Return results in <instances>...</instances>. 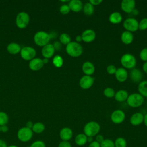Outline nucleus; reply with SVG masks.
Segmentation results:
<instances>
[{
  "instance_id": "9",
  "label": "nucleus",
  "mask_w": 147,
  "mask_h": 147,
  "mask_svg": "<svg viewBox=\"0 0 147 147\" xmlns=\"http://www.w3.org/2000/svg\"><path fill=\"white\" fill-rule=\"evenodd\" d=\"M123 26L126 31L132 33L138 29V22L134 18H128L123 21Z\"/></svg>"
},
{
  "instance_id": "52",
  "label": "nucleus",
  "mask_w": 147,
  "mask_h": 147,
  "mask_svg": "<svg viewBox=\"0 0 147 147\" xmlns=\"http://www.w3.org/2000/svg\"><path fill=\"white\" fill-rule=\"evenodd\" d=\"M138 13H139V11H138V10H137V9H134V10H133V11H132V14H133V15H138Z\"/></svg>"
},
{
  "instance_id": "5",
  "label": "nucleus",
  "mask_w": 147,
  "mask_h": 147,
  "mask_svg": "<svg viewBox=\"0 0 147 147\" xmlns=\"http://www.w3.org/2000/svg\"><path fill=\"white\" fill-rule=\"evenodd\" d=\"M121 64L125 69H133L136 65V59L130 53H125L121 58Z\"/></svg>"
},
{
  "instance_id": "30",
  "label": "nucleus",
  "mask_w": 147,
  "mask_h": 147,
  "mask_svg": "<svg viewBox=\"0 0 147 147\" xmlns=\"http://www.w3.org/2000/svg\"><path fill=\"white\" fill-rule=\"evenodd\" d=\"M52 63L55 67L57 68H60L63 64V59L61 56L57 55L53 57Z\"/></svg>"
},
{
  "instance_id": "13",
  "label": "nucleus",
  "mask_w": 147,
  "mask_h": 147,
  "mask_svg": "<svg viewBox=\"0 0 147 147\" xmlns=\"http://www.w3.org/2000/svg\"><path fill=\"white\" fill-rule=\"evenodd\" d=\"M81 37L83 41L84 42L89 43L92 42L95 40L96 37V34L94 30L88 29L84 30L82 32Z\"/></svg>"
},
{
  "instance_id": "51",
  "label": "nucleus",
  "mask_w": 147,
  "mask_h": 147,
  "mask_svg": "<svg viewBox=\"0 0 147 147\" xmlns=\"http://www.w3.org/2000/svg\"><path fill=\"white\" fill-rule=\"evenodd\" d=\"M146 127H147V114L144 115V122H143Z\"/></svg>"
},
{
  "instance_id": "42",
  "label": "nucleus",
  "mask_w": 147,
  "mask_h": 147,
  "mask_svg": "<svg viewBox=\"0 0 147 147\" xmlns=\"http://www.w3.org/2000/svg\"><path fill=\"white\" fill-rule=\"evenodd\" d=\"M104 137L102 134H98L96 136H95V140L96 142H99V144H100L103 140H104Z\"/></svg>"
},
{
  "instance_id": "15",
  "label": "nucleus",
  "mask_w": 147,
  "mask_h": 147,
  "mask_svg": "<svg viewBox=\"0 0 147 147\" xmlns=\"http://www.w3.org/2000/svg\"><path fill=\"white\" fill-rule=\"evenodd\" d=\"M55 52V48L52 44H48L42 47L41 53L44 58L49 59L52 57Z\"/></svg>"
},
{
  "instance_id": "24",
  "label": "nucleus",
  "mask_w": 147,
  "mask_h": 147,
  "mask_svg": "<svg viewBox=\"0 0 147 147\" xmlns=\"http://www.w3.org/2000/svg\"><path fill=\"white\" fill-rule=\"evenodd\" d=\"M109 21L113 24H118L121 23L122 20L121 14L118 11H114L110 14L109 17Z\"/></svg>"
},
{
  "instance_id": "56",
  "label": "nucleus",
  "mask_w": 147,
  "mask_h": 147,
  "mask_svg": "<svg viewBox=\"0 0 147 147\" xmlns=\"http://www.w3.org/2000/svg\"><path fill=\"white\" fill-rule=\"evenodd\" d=\"M0 132H1V126H0Z\"/></svg>"
},
{
  "instance_id": "50",
  "label": "nucleus",
  "mask_w": 147,
  "mask_h": 147,
  "mask_svg": "<svg viewBox=\"0 0 147 147\" xmlns=\"http://www.w3.org/2000/svg\"><path fill=\"white\" fill-rule=\"evenodd\" d=\"M75 41L76 42H80L81 41H82V37H81V35H78L76 36L75 37Z\"/></svg>"
},
{
  "instance_id": "3",
  "label": "nucleus",
  "mask_w": 147,
  "mask_h": 147,
  "mask_svg": "<svg viewBox=\"0 0 147 147\" xmlns=\"http://www.w3.org/2000/svg\"><path fill=\"white\" fill-rule=\"evenodd\" d=\"M51 35L44 31H38L35 33L33 39L35 44L40 47H44L49 44Z\"/></svg>"
},
{
  "instance_id": "7",
  "label": "nucleus",
  "mask_w": 147,
  "mask_h": 147,
  "mask_svg": "<svg viewBox=\"0 0 147 147\" xmlns=\"http://www.w3.org/2000/svg\"><path fill=\"white\" fill-rule=\"evenodd\" d=\"M30 20L29 14L24 11H21L18 13L16 18V24L18 28L24 29L26 28Z\"/></svg>"
},
{
  "instance_id": "12",
  "label": "nucleus",
  "mask_w": 147,
  "mask_h": 147,
  "mask_svg": "<svg viewBox=\"0 0 147 147\" xmlns=\"http://www.w3.org/2000/svg\"><path fill=\"white\" fill-rule=\"evenodd\" d=\"M136 2L134 0H123L121 3V8L126 13H131L135 9Z\"/></svg>"
},
{
  "instance_id": "54",
  "label": "nucleus",
  "mask_w": 147,
  "mask_h": 147,
  "mask_svg": "<svg viewBox=\"0 0 147 147\" xmlns=\"http://www.w3.org/2000/svg\"><path fill=\"white\" fill-rule=\"evenodd\" d=\"M42 61H43V63H44V64H47V63H48V61H49V60H48V59H46V58H44V59H42Z\"/></svg>"
},
{
  "instance_id": "35",
  "label": "nucleus",
  "mask_w": 147,
  "mask_h": 147,
  "mask_svg": "<svg viewBox=\"0 0 147 147\" xmlns=\"http://www.w3.org/2000/svg\"><path fill=\"white\" fill-rule=\"evenodd\" d=\"M100 147H115L114 142L111 139L106 138L100 144Z\"/></svg>"
},
{
  "instance_id": "19",
  "label": "nucleus",
  "mask_w": 147,
  "mask_h": 147,
  "mask_svg": "<svg viewBox=\"0 0 147 147\" xmlns=\"http://www.w3.org/2000/svg\"><path fill=\"white\" fill-rule=\"evenodd\" d=\"M144 122V115L141 113L137 112L133 114L130 118V122L133 126H138Z\"/></svg>"
},
{
  "instance_id": "39",
  "label": "nucleus",
  "mask_w": 147,
  "mask_h": 147,
  "mask_svg": "<svg viewBox=\"0 0 147 147\" xmlns=\"http://www.w3.org/2000/svg\"><path fill=\"white\" fill-rule=\"evenodd\" d=\"M29 147H46L45 142L41 140H37L34 141Z\"/></svg>"
},
{
  "instance_id": "36",
  "label": "nucleus",
  "mask_w": 147,
  "mask_h": 147,
  "mask_svg": "<svg viewBox=\"0 0 147 147\" xmlns=\"http://www.w3.org/2000/svg\"><path fill=\"white\" fill-rule=\"evenodd\" d=\"M138 29L140 30L147 29V18H144L138 22Z\"/></svg>"
},
{
  "instance_id": "26",
  "label": "nucleus",
  "mask_w": 147,
  "mask_h": 147,
  "mask_svg": "<svg viewBox=\"0 0 147 147\" xmlns=\"http://www.w3.org/2000/svg\"><path fill=\"white\" fill-rule=\"evenodd\" d=\"M87 142V136L84 133L77 134L75 138V143L79 146L84 145Z\"/></svg>"
},
{
  "instance_id": "44",
  "label": "nucleus",
  "mask_w": 147,
  "mask_h": 147,
  "mask_svg": "<svg viewBox=\"0 0 147 147\" xmlns=\"http://www.w3.org/2000/svg\"><path fill=\"white\" fill-rule=\"evenodd\" d=\"M88 147H100V145L99 142L94 140L92 142L89 144Z\"/></svg>"
},
{
  "instance_id": "8",
  "label": "nucleus",
  "mask_w": 147,
  "mask_h": 147,
  "mask_svg": "<svg viewBox=\"0 0 147 147\" xmlns=\"http://www.w3.org/2000/svg\"><path fill=\"white\" fill-rule=\"evenodd\" d=\"M20 55L21 57L26 61H30L34 58L36 55V50L31 47L25 46L21 48L20 51Z\"/></svg>"
},
{
  "instance_id": "25",
  "label": "nucleus",
  "mask_w": 147,
  "mask_h": 147,
  "mask_svg": "<svg viewBox=\"0 0 147 147\" xmlns=\"http://www.w3.org/2000/svg\"><path fill=\"white\" fill-rule=\"evenodd\" d=\"M20 45L16 42H11L7 46V51L9 53L12 55H16L21 51Z\"/></svg>"
},
{
  "instance_id": "49",
  "label": "nucleus",
  "mask_w": 147,
  "mask_h": 147,
  "mask_svg": "<svg viewBox=\"0 0 147 147\" xmlns=\"http://www.w3.org/2000/svg\"><path fill=\"white\" fill-rule=\"evenodd\" d=\"M142 69L144 72L147 75V61L145 62L142 65Z\"/></svg>"
},
{
  "instance_id": "23",
  "label": "nucleus",
  "mask_w": 147,
  "mask_h": 147,
  "mask_svg": "<svg viewBox=\"0 0 147 147\" xmlns=\"http://www.w3.org/2000/svg\"><path fill=\"white\" fill-rule=\"evenodd\" d=\"M128 96L129 94L127 91L125 90H120L115 92L114 98L118 102H123L127 100Z\"/></svg>"
},
{
  "instance_id": "33",
  "label": "nucleus",
  "mask_w": 147,
  "mask_h": 147,
  "mask_svg": "<svg viewBox=\"0 0 147 147\" xmlns=\"http://www.w3.org/2000/svg\"><path fill=\"white\" fill-rule=\"evenodd\" d=\"M9 121L8 115L3 112L0 111V126L6 125Z\"/></svg>"
},
{
  "instance_id": "47",
  "label": "nucleus",
  "mask_w": 147,
  "mask_h": 147,
  "mask_svg": "<svg viewBox=\"0 0 147 147\" xmlns=\"http://www.w3.org/2000/svg\"><path fill=\"white\" fill-rule=\"evenodd\" d=\"M33 124L34 123H33V122H32V121H28L26 123V126H25V127H28V128H29V129H32V127H33Z\"/></svg>"
},
{
  "instance_id": "2",
  "label": "nucleus",
  "mask_w": 147,
  "mask_h": 147,
  "mask_svg": "<svg viewBox=\"0 0 147 147\" xmlns=\"http://www.w3.org/2000/svg\"><path fill=\"white\" fill-rule=\"evenodd\" d=\"M100 129L99 124L95 121H90L87 122L84 126L83 133L87 137L96 136Z\"/></svg>"
},
{
  "instance_id": "45",
  "label": "nucleus",
  "mask_w": 147,
  "mask_h": 147,
  "mask_svg": "<svg viewBox=\"0 0 147 147\" xmlns=\"http://www.w3.org/2000/svg\"><path fill=\"white\" fill-rule=\"evenodd\" d=\"M54 48H55V49H57V50H59L60 49L61 47V43L60 42H55L53 44Z\"/></svg>"
},
{
  "instance_id": "34",
  "label": "nucleus",
  "mask_w": 147,
  "mask_h": 147,
  "mask_svg": "<svg viewBox=\"0 0 147 147\" xmlns=\"http://www.w3.org/2000/svg\"><path fill=\"white\" fill-rule=\"evenodd\" d=\"M115 92L114 90L111 87H106L103 90V94L104 95L108 98H111L114 97Z\"/></svg>"
},
{
  "instance_id": "28",
  "label": "nucleus",
  "mask_w": 147,
  "mask_h": 147,
  "mask_svg": "<svg viewBox=\"0 0 147 147\" xmlns=\"http://www.w3.org/2000/svg\"><path fill=\"white\" fill-rule=\"evenodd\" d=\"M44 130H45V125L42 123L40 122L34 123L32 128V131L37 134L42 133L44 131Z\"/></svg>"
},
{
  "instance_id": "4",
  "label": "nucleus",
  "mask_w": 147,
  "mask_h": 147,
  "mask_svg": "<svg viewBox=\"0 0 147 147\" xmlns=\"http://www.w3.org/2000/svg\"><path fill=\"white\" fill-rule=\"evenodd\" d=\"M144 101V98L139 93H133L129 95L126 100L127 105L133 108H136L141 106Z\"/></svg>"
},
{
  "instance_id": "41",
  "label": "nucleus",
  "mask_w": 147,
  "mask_h": 147,
  "mask_svg": "<svg viewBox=\"0 0 147 147\" xmlns=\"http://www.w3.org/2000/svg\"><path fill=\"white\" fill-rule=\"evenodd\" d=\"M57 147H72V145L69 141H61Z\"/></svg>"
},
{
  "instance_id": "46",
  "label": "nucleus",
  "mask_w": 147,
  "mask_h": 147,
  "mask_svg": "<svg viewBox=\"0 0 147 147\" xmlns=\"http://www.w3.org/2000/svg\"><path fill=\"white\" fill-rule=\"evenodd\" d=\"M8 130H9V127L6 125L1 126V131L3 133H6L7 132Z\"/></svg>"
},
{
  "instance_id": "27",
  "label": "nucleus",
  "mask_w": 147,
  "mask_h": 147,
  "mask_svg": "<svg viewBox=\"0 0 147 147\" xmlns=\"http://www.w3.org/2000/svg\"><path fill=\"white\" fill-rule=\"evenodd\" d=\"M138 91L143 97L147 98V80H143L138 83Z\"/></svg>"
},
{
  "instance_id": "37",
  "label": "nucleus",
  "mask_w": 147,
  "mask_h": 147,
  "mask_svg": "<svg viewBox=\"0 0 147 147\" xmlns=\"http://www.w3.org/2000/svg\"><path fill=\"white\" fill-rule=\"evenodd\" d=\"M59 10H60V12L61 13V14H64V15L68 14L69 13V11H71L68 5H67V4L62 5L60 7Z\"/></svg>"
},
{
  "instance_id": "29",
  "label": "nucleus",
  "mask_w": 147,
  "mask_h": 147,
  "mask_svg": "<svg viewBox=\"0 0 147 147\" xmlns=\"http://www.w3.org/2000/svg\"><path fill=\"white\" fill-rule=\"evenodd\" d=\"M83 11L84 13V14L87 16H91L93 14L94 11V6H92L89 2L86 3L84 5H83Z\"/></svg>"
},
{
  "instance_id": "32",
  "label": "nucleus",
  "mask_w": 147,
  "mask_h": 147,
  "mask_svg": "<svg viewBox=\"0 0 147 147\" xmlns=\"http://www.w3.org/2000/svg\"><path fill=\"white\" fill-rule=\"evenodd\" d=\"M114 142L115 147H127V141L123 137L117 138Z\"/></svg>"
},
{
  "instance_id": "18",
  "label": "nucleus",
  "mask_w": 147,
  "mask_h": 147,
  "mask_svg": "<svg viewBox=\"0 0 147 147\" xmlns=\"http://www.w3.org/2000/svg\"><path fill=\"white\" fill-rule=\"evenodd\" d=\"M82 71L85 75L91 76L95 72V66L90 61H85L83 63L82 67Z\"/></svg>"
},
{
  "instance_id": "20",
  "label": "nucleus",
  "mask_w": 147,
  "mask_h": 147,
  "mask_svg": "<svg viewBox=\"0 0 147 147\" xmlns=\"http://www.w3.org/2000/svg\"><path fill=\"white\" fill-rule=\"evenodd\" d=\"M130 78L134 83H140L142 79V74L138 68H133L130 72Z\"/></svg>"
},
{
  "instance_id": "48",
  "label": "nucleus",
  "mask_w": 147,
  "mask_h": 147,
  "mask_svg": "<svg viewBox=\"0 0 147 147\" xmlns=\"http://www.w3.org/2000/svg\"><path fill=\"white\" fill-rule=\"evenodd\" d=\"M0 147H7L6 142L2 139H0Z\"/></svg>"
},
{
  "instance_id": "10",
  "label": "nucleus",
  "mask_w": 147,
  "mask_h": 147,
  "mask_svg": "<svg viewBox=\"0 0 147 147\" xmlns=\"http://www.w3.org/2000/svg\"><path fill=\"white\" fill-rule=\"evenodd\" d=\"M94 83V79L91 76L83 75L79 80V86L83 90H87L91 88Z\"/></svg>"
},
{
  "instance_id": "17",
  "label": "nucleus",
  "mask_w": 147,
  "mask_h": 147,
  "mask_svg": "<svg viewBox=\"0 0 147 147\" xmlns=\"http://www.w3.org/2000/svg\"><path fill=\"white\" fill-rule=\"evenodd\" d=\"M115 76L119 82H124L127 79L128 73L126 69L123 67H120L117 69Z\"/></svg>"
},
{
  "instance_id": "6",
  "label": "nucleus",
  "mask_w": 147,
  "mask_h": 147,
  "mask_svg": "<svg viewBox=\"0 0 147 147\" xmlns=\"http://www.w3.org/2000/svg\"><path fill=\"white\" fill-rule=\"evenodd\" d=\"M33 132L32 129L26 127H22L20 128L17 133V137L18 139L23 142H26L31 140L33 137Z\"/></svg>"
},
{
  "instance_id": "40",
  "label": "nucleus",
  "mask_w": 147,
  "mask_h": 147,
  "mask_svg": "<svg viewBox=\"0 0 147 147\" xmlns=\"http://www.w3.org/2000/svg\"><path fill=\"white\" fill-rule=\"evenodd\" d=\"M117 68L114 65H109L106 68V71L109 75H115L117 71Z\"/></svg>"
},
{
  "instance_id": "55",
  "label": "nucleus",
  "mask_w": 147,
  "mask_h": 147,
  "mask_svg": "<svg viewBox=\"0 0 147 147\" xmlns=\"http://www.w3.org/2000/svg\"><path fill=\"white\" fill-rule=\"evenodd\" d=\"M7 147H18V146H16V145H9V146H8Z\"/></svg>"
},
{
  "instance_id": "22",
  "label": "nucleus",
  "mask_w": 147,
  "mask_h": 147,
  "mask_svg": "<svg viewBox=\"0 0 147 147\" xmlns=\"http://www.w3.org/2000/svg\"><path fill=\"white\" fill-rule=\"evenodd\" d=\"M133 39H134V36L131 32L125 30L121 34V41L126 45L130 44L133 42Z\"/></svg>"
},
{
  "instance_id": "43",
  "label": "nucleus",
  "mask_w": 147,
  "mask_h": 147,
  "mask_svg": "<svg viewBox=\"0 0 147 147\" xmlns=\"http://www.w3.org/2000/svg\"><path fill=\"white\" fill-rule=\"evenodd\" d=\"M89 2L92 5V6H97L100 5L102 2V0H90Z\"/></svg>"
},
{
  "instance_id": "53",
  "label": "nucleus",
  "mask_w": 147,
  "mask_h": 147,
  "mask_svg": "<svg viewBox=\"0 0 147 147\" xmlns=\"http://www.w3.org/2000/svg\"><path fill=\"white\" fill-rule=\"evenodd\" d=\"M94 141L92 137H87V142L91 143Z\"/></svg>"
},
{
  "instance_id": "11",
  "label": "nucleus",
  "mask_w": 147,
  "mask_h": 147,
  "mask_svg": "<svg viewBox=\"0 0 147 147\" xmlns=\"http://www.w3.org/2000/svg\"><path fill=\"white\" fill-rule=\"evenodd\" d=\"M110 119L113 123L115 124H120L124 121L125 119V114L121 110H115L111 113Z\"/></svg>"
},
{
  "instance_id": "14",
  "label": "nucleus",
  "mask_w": 147,
  "mask_h": 147,
  "mask_svg": "<svg viewBox=\"0 0 147 147\" xmlns=\"http://www.w3.org/2000/svg\"><path fill=\"white\" fill-rule=\"evenodd\" d=\"M59 136L62 141H69L73 137L72 130L68 127H64L60 130Z\"/></svg>"
},
{
  "instance_id": "1",
  "label": "nucleus",
  "mask_w": 147,
  "mask_h": 147,
  "mask_svg": "<svg viewBox=\"0 0 147 147\" xmlns=\"http://www.w3.org/2000/svg\"><path fill=\"white\" fill-rule=\"evenodd\" d=\"M65 51L69 56L72 57H78L82 55L83 49L80 43L71 41L66 45Z\"/></svg>"
},
{
  "instance_id": "31",
  "label": "nucleus",
  "mask_w": 147,
  "mask_h": 147,
  "mask_svg": "<svg viewBox=\"0 0 147 147\" xmlns=\"http://www.w3.org/2000/svg\"><path fill=\"white\" fill-rule=\"evenodd\" d=\"M59 40H60V42L61 44L66 45L67 44H68L70 42H71V39L70 36L65 33L60 34V36L59 37Z\"/></svg>"
},
{
  "instance_id": "16",
  "label": "nucleus",
  "mask_w": 147,
  "mask_h": 147,
  "mask_svg": "<svg viewBox=\"0 0 147 147\" xmlns=\"http://www.w3.org/2000/svg\"><path fill=\"white\" fill-rule=\"evenodd\" d=\"M44 64L42 59L40 58H34L29 61V67L31 70L37 71L41 69Z\"/></svg>"
},
{
  "instance_id": "38",
  "label": "nucleus",
  "mask_w": 147,
  "mask_h": 147,
  "mask_svg": "<svg viewBox=\"0 0 147 147\" xmlns=\"http://www.w3.org/2000/svg\"><path fill=\"white\" fill-rule=\"evenodd\" d=\"M140 57L141 60L146 62L147 61V48H144L140 52Z\"/></svg>"
},
{
  "instance_id": "21",
  "label": "nucleus",
  "mask_w": 147,
  "mask_h": 147,
  "mask_svg": "<svg viewBox=\"0 0 147 147\" xmlns=\"http://www.w3.org/2000/svg\"><path fill=\"white\" fill-rule=\"evenodd\" d=\"M70 10L74 12L78 13L83 9V4L80 0H71L68 3Z\"/></svg>"
}]
</instances>
